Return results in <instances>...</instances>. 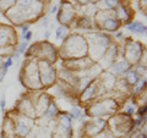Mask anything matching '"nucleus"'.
<instances>
[{
    "instance_id": "1",
    "label": "nucleus",
    "mask_w": 147,
    "mask_h": 138,
    "mask_svg": "<svg viewBox=\"0 0 147 138\" xmlns=\"http://www.w3.org/2000/svg\"><path fill=\"white\" fill-rule=\"evenodd\" d=\"M127 28L134 31V32H145V26H142L140 22H134V23L129 25Z\"/></svg>"
},
{
    "instance_id": "2",
    "label": "nucleus",
    "mask_w": 147,
    "mask_h": 138,
    "mask_svg": "<svg viewBox=\"0 0 147 138\" xmlns=\"http://www.w3.org/2000/svg\"><path fill=\"white\" fill-rule=\"evenodd\" d=\"M127 80H129V82H130L131 84H135L136 82H137L136 72H134V71H130V72H129V75H127Z\"/></svg>"
},
{
    "instance_id": "3",
    "label": "nucleus",
    "mask_w": 147,
    "mask_h": 138,
    "mask_svg": "<svg viewBox=\"0 0 147 138\" xmlns=\"http://www.w3.org/2000/svg\"><path fill=\"white\" fill-rule=\"evenodd\" d=\"M26 42H24V43H22L21 45H20V49H18V53H22V52H24V50H25V48H26Z\"/></svg>"
},
{
    "instance_id": "4",
    "label": "nucleus",
    "mask_w": 147,
    "mask_h": 138,
    "mask_svg": "<svg viewBox=\"0 0 147 138\" xmlns=\"http://www.w3.org/2000/svg\"><path fill=\"white\" fill-rule=\"evenodd\" d=\"M24 36H25V40H30V39H31L32 33H31V32H27V33H25Z\"/></svg>"
}]
</instances>
